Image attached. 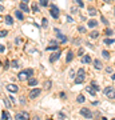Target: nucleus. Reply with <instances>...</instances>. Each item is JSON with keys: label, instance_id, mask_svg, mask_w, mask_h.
<instances>
[{"label": "nucleus", "instance_id": "bb28decb", "mask_svg": "<svg viewBox=\"0 0 115 120\" xmlns=\"http://www.w3.org/2000/svg\"><path fill=\"white\" fill-rule=\"evenodd\" d=\"M42 27H43V28H47V27H48V20L46 19V17H43V19H42Z\"/></svg>", "mask_w": 115, "mask_h": 120}, {"label": "nucleus", "instance_id": "37998d69", "mask_svg": "<svg viewBox=\"0 0 115 120\" xmlns=\"http://www.w3.org/2000/svg\"><path fill=\"white\" fill-rule=\"evenodd\" d=\"M4 51H5V47L3 44H0V52H4Z\"/></svg>", "mask_w": 115, "mask_h": 120}, {"label": "nucleus", "instance_id": "72a5a7b5", "mask_svg": "<svg viewBox=\"0 0 115 120\" xmlns=\"http://www.w3.org/2000/svg\"><path fill=\"white\" fill-rule=\"evenodd\" d=\"M7 35H8V31H5V30L0 31V38H5Z\"/></svg>", "mask_w": 115, "mask_h": 120}, {"label": "nucleus", "instance_id": "e433bc0d", "mask_svg": "<svg viewBox=\"0 0 115 120\" xmlns=\"http://www.w3.org/2000/svg\"><path fill=\"white\" fill-rule=\"evenodd\" d=\"M32 11L34 12H39V7L36 4H32Z\"/></svg>", "mask_w": 115, "mask_h": 120}, {"label": "nucleus", "instance_id": "8fccbe9b", "mask_svg": "<svg viewBox=\"0 0 115 120\" xmlns=\"http://www.w3.org/2000/svg\"><path fill=\"white\" fill-rule=\"evenodd\" d=\"M59 96H60V98H64V96H66V94H64V92H60Z\"/></svg>", "mask_w": 115, "mask_h": 120}, {"label": "nucleus", "instance_id": "49530a36", "mask_svg": "<svg viewBox=\"0 0 115 120\" xmlns=\"http://www.w3.org/2000/svg\"><path fill=\"white\" fill-rule=\"evenodd\" d=\"M59 116L62 117V119H64V117H66V115H64L63 112H59Z\"/></svg>", "mask_w": 115, "mask_h": 120}, {"label": "nucleus", "instance_id": "a211bd4d", "mask_svg": "<svg viewBox=\"0 0 115 120\" xmlns=\"http://www.w3.org/2000/svg\"><path fill=\"white\" fill-rule=\"evenodd\" d=\"M86 91H87L90 95H92V96H95V95H96V91H95L91 86H90V87H86Z\"/></svg>", "mask_w": 115, "mask_h": 120}, {"label": "nucleus", "instance_id": "f704fd0d", "mask_svg": "<svg viewBox=\"0 0 115 120\" xmlns=\"http://www.w3.org/2000/svg\"><path fill=\"white\" fill-rule=\"evenodd\" d=\"M104 35H106L107 38H108V36H111V35H112V31H111L110 28H107V30L104 31Z\"/></svg>", "mask_w": 115, "mask_h": 120}, {"label": "nucleus", "instance_id": "4be33fe9", "mask_svg": "<svg viewBox=\"0 0 115 120\" xmlns=\"http://www.w3.org/2000/svg\"><path fill=\"white\" fill-rule=\"evenodd\" d=\"M115 40L114 39H110V38H106L104 39V41H103V44H106V45H110V44H112Z\"/></svg>", "mask_w": 115, "mask_h": 120}, {"label": "nucleus", "instance_id": "b1692460", "mask_svg": "<svg viewBox=\"0 0 115 120\" xmlns=\"http://www.w3.org/2000/svg\"><path fill=\"white\" fill-rule=\"evenodd\" d=\"M48 4H50L48 0H39V5H40V7H47Z\"/></svg>", "mask_w": 115, "mask_h": 120}, {"label": "nucleus", "instance_id": "6e6552de", "mask_svg": "<svg viewBox=\"0 0 115 120\" xmlns=\"http://www.w3.org/2000/svg\"><path fill=\"white\" fill-rule=\"evenodd\" d=\"M15 119L16 120H27V119H30V115L27 113V112H17L16 115H15Z\"/></svg>", "mask_w": 115, "mask_h": 120}, {"label": "nucleus", "instance_id": "7ed1b4c3", "mask_svg": "<svg viewBox=\"0 0 115 120\" xmlns=\"http://www.w3.org/2000/svg\"><path fill=\"white\" fill-rule=\"evenodd\" d=\"M103 94H104V96H107L108 99H115V90L111 86L106 87L104 91H103Z\"/></svg>", "mask_w": 115, "mask_h": 120}, {"label": "nucleus", "instance_id": "58836bf2", "mask_svg": "<svg viewBox=\"0 0 115 120\" xmlns=\"http://www.w3.org/2000/svg\"><path fill=\"white\" fill-rule=\"evenodd\" d=\"M15 43H16L17 45H20V44H21V39H20V38H16V40H15Z\"/></svg>", "mask_w": 115, "mask_h": 120}, {"label": "nucleus", "instance_id": "79ce46f5", "mask_svg": "<svg viewBox=\"0 0 115 120\" xmlns=\"http://www.w3.org/2000/svg\"><path fill=\"white\" fill-rule=\"evenodd\" d=\"M106 72H107V73H111V72H112V68H111V67H107V68H106Z\"/></svg>", "mask_w": 115, "mask_h": 120}, {"label": "nucleus", "instance_id": "ddd939ff", "mask_svg": "<svg viewBox=\"0 0 115 120\" xmlns=\"http://www.w3.org/2000/svg\"><path fill=\"white\" fill-rule=\"evenodd\" d=\"M82 63H83V64H88V63H91V56L90 55H83L82 56Z\"/></svg>", "mask_w": 115, "mask_h": 120}, {"label": "nucleus", "instance_id": "f03ea898", "mask_svg": "<svg viewBox=\"0 0 115 120\" xmlns=\"http://www.w3.org/2000/svg\"><path fill=\"white\" fill-rule=\"evenodd\" d=\"M84 77H86V71L83 68H80L76 73V79H75V84H82L84 82Z\"/></svg>", "mask_w": 115, "mask_h": 120}, {"label": "nucleus", "instance_id": "7c9ffc66", "mask_svg": "<svg viewBox=\"0 0 115 120\" xmlns=\"http://www.w3.org/2000/svg\"><path fill=\"white\" fill-rule=\"evenodd\" d=\"M11 67H12V68H17V67H19V61H17V60H12V61H11Z\"/></svg>", "mask_w": 115, "mask_h": 120}, {"label": "nucleus", "instance_id": "20e7f679", "mask_svg": "<svg viewBox=\"0 0 115 120\" xmlns=\"http://www.w3.org/2000/svg\"><path fill=\"white\" fill-rule=\"evenodd\" d=\"M50 13L54 19H58L59 17V8L56 7L55 4H51V9H50Z\"/></svg>", "mask_w": 115, "mask_h": 120}, {"label": "nucleus", "instance_id": "f257e3e1", "mask_svg": "<svg viewBox=\"0 0 115 120\" xmlns=\"http://www.w3.org/2000/svg\"><path fill=\"white\" fill-rule=\"evenodd\" d=\"M34 76V69L32 68H27V69H23L19 75H17V77H19V80L20 82H24V80H28L30 77Z\"/></svg>", "mask_w": 115, "mask_h": 120}, {"label": "nucleus", "instance_id": "6ab92c4d", "mask_svg": "<svg viewBox=\"0 0 115 120\" xmlns=\"http://www.w3.org/2000/svg\"><path fill=\"white\" fill-rule=\"evenodd\" d=\"M96 13H98L96 8H94V7H90V8H88V15H90V16H95Z\"/></svg>", "mask_w": 115, "mask_h": 120}, {"label": "nucleus", "instance_id": "2f4dec72", "mask_svg": "<svg viewBox=\"0 0 115 120\" xmlns=\"http://www.w3.org/2000/svg\"><path fill=\"white\" fill-rule=\"evenodd\" d=\"M102 56L104 57V59H110V53H108V51H102Z\"/></svg>", "mask_w": 115, "mask_h": 120}, {"label": "nucleus", "instance_id": "c9c22d12", "mask_svg": "<svg viewBox=\"0 0 115 120\" xmlns=\"http://www.w3.org/2000/svg\"><path fill=\"white\" fill-rule=\"evenodd\" d=\"M9 67H11V63H9L8 60H5L4 61V69H8Z\"/></svg>", "mask_w": 115, "mask_h": 120}, {"label": "nucleus", "instance_id": "f3484780", "mask_svg": "<svg viewBox=\"0 0 115 120\" xmlns=\"http://www.w3.org/2000/svg\"><path fill=\"white\" fill-rule=\"evenodd\" d=\"M36 84H38V80L36 79H34V77H30L28 79V86L30 87H35Z\"/></svg>", "mask_w": 115, "mask_h": 120}, {"label": "nucleus", "instance_id": "423d86ee", "mask_svg": "<svg viewBox=\"0 0 115 120\" xmlns=\"http://www.w3.org/2000/svg\"><path fill=\"white\" fill-rule=\"evenodd\" d=\"M40 94H42V90H40V88H34V90H32V91L30 92V95H28V98L34 100V99H36V98H38V96H39Z\"/></svg>", "mask_w": 115, "mask_h": 120}, {"label": "nucleus", "instance_id": "5fc2aeb1", "mask_svg": "<svg viewBox=\"0 0 115 120\" xmlns=\"http://www.w3.org/2000/svg\"><path fill=\"white\" fill-rule=\"evenodd\" d=\"M21 1H24V3H28V1H30V0H21Z\"/></svg>", "mask_w": 115, "mask_h": 120}, {"label": "nucleus", "instance_id": "4c0bfd02", "mask_svg": "<svg viewBox=\"0 0 115 120\" xmlns=\"http://www.w3.org/2000/svg\"><path fill=\"white\" fill-rule=\"evenodd\" d=\"M78 31H79V32H82V34H84L86 28H84V27H78Z\"/></svg>", "mask_w": 115, "mask_h": 120}, {"label": "nucleus", "instance_id": "f8f14e48", "mask_svg": "<svg viewBox=\"0 0 115 120\" xmlns=\"http://www.w3.org/2000/svg\"><path fill=\"white\" fill-rule=\"evenodd\" d=\"M19 8H20L23 12H30V8H28L27 3H24V1H21L20 4H19Z\"/></svg>", "mask_w": 115, "mask_h": 120}, {"label": "nucleus", "instance_id": "a18cd8bd", "mask_svg": "<svg viewBox=\"0 0 115 120\" xmlns=\"http://www.w3.org/2000/svg\"><path fill=\"white\" fill-rule=\"evenodd\" d=\"M78 55H79V56H83V49H82V48L79 49V52H78Z\"/></svg>", "mask_w": 115, "mask_h": 120}, {"label": "nucleus", "instance_id": "4468645a", "mask_svg": "<svg viewBox=\"0 0 115 120\" xmlns=\"http://www.w3.org/2000/svg\"><path fill=\"white\" fill-rule=\"evenodd\" d=\"M94 68H95V69H102V68H103L102 61H100V60H98V59L94 60Z\"/></svg>", "mask_w": 115, "mask_h": 120}, {"label": "nucleus", "instance_id": "9d476101", "mask_svg": "<svg viewBox=\"0 0 115 120\" xmlns=\"http://www.w3.org/2000/svg\"><path fill=\"white\" fill-rule=\"evenodd\" d=\"M5 88H7L9 92H12V94H15V92H17V91H19V87H17L16 84H8Z\"/></svg>", "mask_w": 115, "mask_h": 120}, {"label": "nucleus", "instance_id": "1a4fd4ad", "mask_svg": "<svg viewBox=\"0 0 115 120\" xmlns=\"http://www.w3.org/2000/svg\"><path fill=\"white\" fill-rule=\"evenodd\" d=\"M60 57V52L59 51H56V52H54L51 56H50V63H55L56 60Z\"/></svg>", "mask_w": 115, "mask_h": 120}, {"label": "nucleus", "instance_id": "c03bdc74", "mask_svg": "<svg viewBox=\"0 0 115 120\" xmlns=\"http://www.w3.org/2000/svg\"><path fill=\"white\" fill-rule=\"evenodd\" d=\"M20 103H21V104H26V99L23 98V96L20 98Z\"/></svg>", "mask_w": 115, "mask_h": 120}, {"label": "nucleus", "instance_id": "473e14b6", "mask_svg": "<svg viewBox=\"0 0 115 120\" xmlns=\"http://www.w3.org/2000/svg\"><path fill=\"white\" fill-rule=\"evenodd\" d=\"M100 22H102L103 24H104V26H108V20H107V19H106L104 16H100Z\"/></svg>", "mask_w": 115, "mask_h": 120}, {"label": "nucleus", "instance_id": "864d4df0", "mask_svg": "<svg viewBox=\"0 0 115 120\" xmlns=\"http://www.w3.org/2000/svg\"><path fill=\"white\" fill-rule=\"evenodd\" d=\"M103 1H104V3H110L111 0H103Z\"/></svg>", "mask_w": 115, "mask_h": 120}, {"label": "nucleus", "instance_id": "aec40b11", "mask_svg": "<svg viewBox=\"0 0 115 120\" xmlns=\"http://www.w3.org/2000/svg\"><path fill=\"white\" fill-rule=\"evenodd\" d=\"M88 36H90L91 39H98V36H99V32H98V31H91V32L88 34Z\"/></svg>", "mask_w": 115, "mask_h": 120}, {"label": "nucleus", "instance_id": "dca6fc26", "mask_svg": "<svg viewBox=\"0 0 115 120\" xmlns=\"http://www.w3.org/2000/svg\"><path fill=\"white\" fill-rule=\"evenodd\" d=\"M72 59H74V53H72V51H68L67 57H66V63H71V61H72Z\"/></svg>", "mask_w": 115, "mask_h": 120}, {"label": "nucleus", "instance_id": "5701e85b", "mask_svg": "<svg viewBox=\"0 0 115 120\" xmlns=\"http://www.w3.org/2000/svg\"><path fill=\"white\" fill-rule=\"evenodd\" d=\"M76 101H78V103H84V101H86V98H84V96H83V95H79V96H78V98H76Z\"/></svg>", "mask_w": 115, "mask_h": 120}, {"label": "nucleus", "instance_id": "09e8293b", "mask_svg": "<svg viewBox=\"0 0 115 120\" xmlns=\"http://www.w3.org/2000/svg\"><path fill=\"white\" fill-rule=\"evenodd\" d=\"M78 43H80V40H79V39H75V40H74V44H78Z\"/></svg>", "mask_w": 115, "mask_h": 120}, {"label": "nucleus", "instance_id": "ea45409f", "mask_svg": "<svg viewBox=\"0 0 115 120\" xmlns=\"http://www.w3.org/2000/svg\"><path fill=\"white\" fill-rule=\"evenodd\" d=\"M70 77H71V79H74V77H75V72H74L72 69L70 71Z\"/></svg>", "mask_w": 115, "mask_h": 120}, {"label": "nucleus", "instance_id": "a878e982", "mask_svg": "<svg viewBox=\"0 0 115 120\" xmlns=\"http://www.w3.org/2000/svg\"><path fill=\"white\" fill-rule=\"evenodd\" d=\"M1 117H3V119H5V120L11 119V116L8 115V112H7V111H3V112H1Z\"/></svg>", "mask_w": 115, "mask_h": 120}, {"label": "nucleus", "instance_id": "3c124183", "mask_svg": "<svg viewBox=\"0 0 115 120\" xmlns=\"http://www.w3.org/2000/svg\"><path fill=\"white\" fill-rule=\"evenodd\" d=\"M3 11H4V7H3V5L0 4V12H3Z\"/></svg>", "mask_w": 115, "mask_h": 120}, {"label": "nucleus", "instance_id": "603ef678", "mask_svg": "<svg viewBox=\"0 0 115 120\" xmlns=\"http://www.w3.org/2000/svg\"><path fill=\"white\" fill-rule=\"evenodd\" d=\"M111 79H112V80H115V73L112 75V76H111Z\"/></svg>", "mask_w": 115, "mask_h": 120}, {"label": "nucleus", "instance_id": "393cba45", "mask_svg": "<svg viewBox=\"0 0 115 120\" xmlns=\"http://www.w3.org/2000/svg\"><path fill=\"white\" fill-rule=\"evenodd\" d=\"M58 47H59V44H52V45L47 47V51H55V49H58Z\"/></svg>", "mask_w": 115, "mask_h": 120}, {"label": "nucleus", "instance_id": "cd10ccee", "mask_svg": "<svg viewBox=\"0 0 115 120\" xmlns=\"http://www.w3.org/2000/svg\"><path fill=\"white\" fill-rule=\"evenodd\" d=\"M51 86H52L51 80H47V82L44 83V88H46V90H50V88H51Z\"/></svg>", "mask_w": 115, "mask_h": 120}, {"label": "nucleus", "instance_id": "c756f323", "mask_svg": "<svg viewBox=\"0 0 115 120\" xmlns=\"http://www.w3.org/2000/svg\"><path fill=\"white\" fill-rule=\"evenodd\" d=\"M91 87H92V88H94V90L96 91V92H98V91L100 90V87H99V86H98V84H96L95 82H91Z\"/></svg>", "mask_w": 115, "mask_h": 120}, {"label": "nucleus", "instance_id": "c85d7f7f", "mask_svg": "<svg viewBox=\"0 0 115 120\" xmlns=\"http://www.w3.org/2000/svg\"><path fill=\"white\" fill-rule=\"evenodd\" d=\"M72 1L75 3V4H78V5H79L80 8H83V7H84V3H83L82 0H72Z\"/></svg>", "mask_w": 115, "mask_h": 120}, {"label": "nucleus", "instance_id": "9b49d317", "mask_svg": "<svg viewBox=\"0 0 115 120\" xmlns=\"http://www.w3.org/2000/svg\"><path fill=\"white\" fill-rule=\"evenodd\" d=\"M4 23L7 24V26H13V19H12V16H11V15H5Z\"/></svg>", "mask_w": 115, "mask_h": 120}, {"label": "nucleus", "instance_id": "6e6d98bb", "mask_svg": "<svg viewBox=\"0 0 115 120\" xmlns=\"http://www.w3.org/2000/svg\"><path fill=\"white\" fill-rule=\"evenodd\" d=\"M0 67H1V60H0Z\"/></svg>", "mask_w": 115, "mask_h": 120}, {"label": "nucleus", "instance_id": "0eeeda50", "mask_svg": "<svg viewBox=\"0 0 115 120\" xmlns=\"http://www.w3.org/2000/svg\"><path fill=\"white\" fill-rule=\"evenodd\" d=\"M55 32H56V38L60 40V43H62V44H66V43H67V38H66V36H64V35L62 34L59 30H58V28L55 30Z\"/></svg>", "mask_w": 115, "mask_h": 120}, {"label": "nucleus", "instance_id": "a19ab883", "mask_svg": "<svg viewBox=\"0 0 115 120\" xmlns=\"http://www.w3.org/2000/svg\"><path fill=\"white\" fill-rule=\"evenodd\" d=\"M8 100H9V101H12V103H15V98H13L12 95H11V96H8Z\"/></svg>", "mask_w": 115, "mask_h": 120}, {"label": "nucleus", "instance_id": "2eb2a0df", "mask_svg": "<svg viewBox=\"0 0 115 120\" xmlns=\"http://www.w3.org/2000/svg\"><path fill=\"white\" fill-rule=\"evenodd\" d=\"M15 16H16L19 20H23V19H24V15H23V11H21V9L15 11Z\"/></svg>", "mask_w": 115, "mask_h": 120}, {"label": "nucleus", "instance_id": "4d7b16f0", "mask_svg": "<svg viewBox=\"0 0 115 120\" xmlns=\"http://www.w3.org/2000/svg\"><path fill=\"white\" fill-rule=\"evenodd\" d=\"M114 15H115V8H114Z\"/></svg>", "mask_w": 115, "mask_h": 120}, {"label": "nucleus", "instance_id": "13d9d810", "mask_svg": "<svg viewBox=\"0 0 115 120\" xmlns=\"http://www.w3.org/2000/svg\"><path fill=\"white\" fill-rule=\"evenodd\" d=\"M0 1H1V0H0Z\"/></svg>", "mask_w": 115, "mask_h": 120}, {"label": "nucleus", "instance_id": "de8ad7c7", "mask_svg": "<svg viewBox=\"0 0 115 120\" xmlns=\"http://www.w3.org/2000/svg\"><path fill=\"white\" fill-rule=\"evenodd\" d=\"M67 20H68L70 23H72V22H74V20H72V17H71V16H67Z\"/></svg>", "mask_w": 115, "mask_h": 120}, {"label": "nucleus", "instance_id": "39448f33", "mask_svg": "<svg viewBox=\"0 0 115 120\" xmlns=\"http://www.w3.org/2000/svg\"><path fill=\"white\" fill-rule=\"evenodd\" d=\"M80 115L84 116L86 119H92V113H91V111H90V108H82L80 109Z\"/></svg>", "mask_w": 115, "mask_h": 120}, {"label": "nucleus", "instance_id": "412c9836", "mask_svg": "<svg viewBox=\"0 0 115 120\" xmlns=\"http://www.w3.org/2000/svg\"><path fill=\"white\" fill-rule=\"evenodd\" d=\"M96 26H98V22L94 20V19H91V20L88 22V27H90V28H95Z\"/></svg>", "mask_w": 115, "mask_h": 120}]
</instances>
